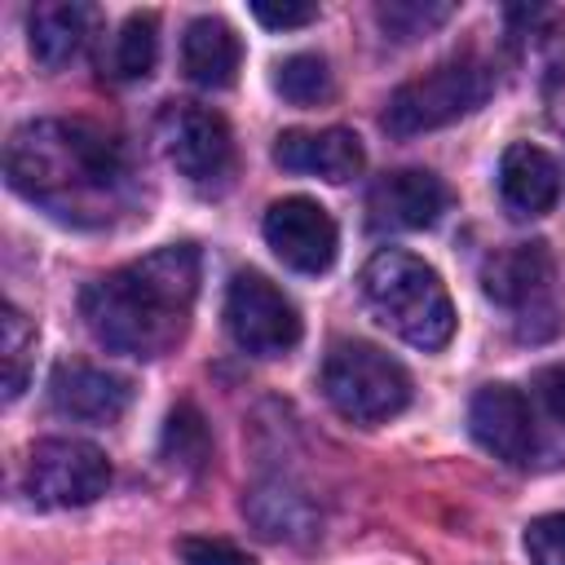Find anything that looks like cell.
<instances>
[{"label": "cell", "instance_id": "cell-1", "mask_svg": "<svg viewBox=\"0 0 565 565\" xmlns=\"http://www.w3.org/2000/svg\"><path fill=\"white\" fill-rule=\"evenodd\" d=\"M9 185L66 225H110L137 203L119 137L88 119H31L4 150Z\"/></svg>", "mask_w": 565, "mask_h": 565}, {"label": "cell", "instance_id": "cell-2", "mask_svg": "<svg viewBox=\"0 0 565 565\" xmlns=\"http://www.w3.org/2000/svg\"><path fill=\"white\" fill-rule=\"evenodd\" d=\"M199 247L168 243L84 287L79 313L97 344L128 358H163L181 344L199 296Z\"/></svg>", "mask_w": 565, "mask_h": 565}, {"label": "cell", "instance_id": "cell-3", "mask_svg": "<svg viewBox=\"0 0 565 565\" xmlns=\"http://www.w3.org/2000/svg\"><path fill=\"white\" fill-rule=\"evenodd\" d=\"M362 300L397 340L433 353L455 335V305L433 265L402 247H384L362 265Z\"/></svg>", "mask_w": 565, "mask_h": 565}, {"label": "cell", "instance_id": "cell-4", "mask_svg": "<svg viewBox=\"0 0 565 565\" xmlns=\"http://www.w3.org/2000/svg\"><path fill=\"white\" fill-rule=\"evenodd\" d=\"M322 397L353 424H384L411 402V375L366 340H340L322 358Z\"/></svg>", "mask_w": 565, "mask_h": 565}, {"label": "cell", "instance_id": "cell-5", "mask_svg": "<svg viewBox=\"0 0 565 565\" xmlns=\"http://www.w3.org/2000/svg\"><path fill=\"white\" fill-rule=\"evenodd\" d=\"M494 88V71L481 57H450L437 62L433 71L406 79L388 106H384V128L393 137H419L433 128H446L463 115H472Z\"/></svg>", "mask_w": 565, "mask_h": 565}, {"label": "cell", "instance_id": "cell-6", "mask_svg": "<svg viewBox=\"0 0 565 565\" xmlns=\"http://www.w3.org/2000/svg\"><path fill=\"white\" fill-rule=\"evenodd\" d=\"M481 291L516 318L525 340L556 331V265L547 243H512L481 265Z\"/></svg>", "mask_w": 565, "mask_h": 565}, {"label": "cell", "instance_id": "cell-7", "mask_svg": "<svg viewBox=\"0 0 565 565\" xmlns=\"http://www.w3.org/2000/svg\"><path fill=\"white\" fill-rule=\"evenodd\" d=\"M22 486L35 508H84L106 494L110 463L93 441L79 437H49L35 441L22 468Z\"/></svg>", "mask_w": 565, "mask_h": 565}, {"label": "cell", "instance_id": "cell-8", "mask_svg": "<svg viewBox=\"0 0 565 565\" xmlns=\"http://www.w3.org/2000/svg\"><path fill=\"white\" fill-rule=\"evenodd\" d=\"M225 327L252 358H282L300 344V309L265 274L243 269L225 291Z\"/></svg>", "mask_w": 565, "mask_h": 565}, {"label": "cell", "instance_id": "cell-9", "mask_svg": "<svg viewBox=\"0 0 565 565\" xmlns=\"http://www.w3.org/2000/svg\"><path fill=\"white\" fill-rule=\"evenodd\" d=\"M159 146L168 163L199 190H221L234 172L230 124L207 106H168L159 115Z\"/></svg>", "mask_w": 565, "mask_h": 565}, {"label": "cell", "instance_id": "cell-10", "mask_svg": "<svg viewBox=\"0 0 565 565\" xmlns=\"http://www.w3.org/2000/svg\"><path fill=\"white\" fill-rule=\"evenodd\" d=\"M468 428L494 459H503L512 468H543L539 419H534V402L525 388H516V384L477 388V397L468 406Z\"/></svg>", "mask_w": 565, "mask_h": 565}, {"label": "cell", "instance_id": "cell-11", "mask_svg": "<svg viewBox=\"0 0 565 565\" xmlns=\"http://www.w3.org/2000/svg\"><path fill=\"white\" fill-rule=\"evenodd\" d=\"M265 243L296 274H327L340 252V230L331 212L305 194H287L265 212Z\"/></svg>", "mask_w": 565, "mask_h": 565}, {"label": "cell", "instance_id": "cell-12", "mask_svg": "<svg viewBox=\"0 0 565 565\" xmlns=\"http://www.w3.org/2000/svg\"><path fill=\"white\" fill-rule=\"evenodd\" d=\"M366 212L375 230H428L450 212V185L428 168H397L366 190Z\"/></svg>", "mask_w": 565, "mask_h": 565}, {"label": "cell", "instance_id": "cell-13", "mask_svg": "<svg viewBox=\"0 0 565 565\" xmlns=\"http://www.w3.org/2000/svg\"><path fill=\"white\" fill-rule=\"evenodd\" d=\"M132 402V384L93 362H57L49 375V406L66 419L115 424Z\"/></svg>", "mask_w": 565, "mask_h": 565}, {"label": "cell", "instance_id": "cell-14", "mask_svg": "<svg viewBox=\"0 0 565 565\" xmlns=\"http://www.w3.org/2000/svg\"><path fill=\"white\" fill-rule=\"evenodd\" d=\"M274 163L300 177H322L331 185L353 181L366 163L358 132L349 128H287L274 141Z\"/></svg>", "mask_w": 565, "mask_h": 565}, {"label": "cell", "instance_id": "cell-15", "mask_svg": "<svg viewBox=\"0 0 565 565\" xmlns=\"http://www.w3.org/2000/svg\"><path fill=\"white\" fill-rule=\"evenodd\" d=\"M499 199L516 221H534L547 216L561 199V168L547 150L516 141L503 150L499 159Z\"/></svg>", "mask_w": 565, "mask_h": 565}, {"label": "cell", "instance_id": "cell-16", "mask_svg": "<svg viewBox=\"0 0 565 565\" xmlns=\"http://www.w3.org/2000/svg\"><path fill=\"white\" fill-rule=\"evenodd\" d=\"M97 26V9L79 4V0H57V4H35L26 18V40H31V57L49 71L66 66L71 57H79V49L88 44Z\"/></svg>", "mask_w": 565, "mask_h": 565}, {"label": "cell", "instance_id": "cell-17", "mask_svg": "<svg viewBox=\"0 0 565 565\" xmlns=\"http://www.w3.org/2000/svg\"><path fill=\"white\" fill-rule=\"evenodd\" d=\"M243 44L230 22L221 18H194L181 40V66L199 88H230L238 79Z\"/></svg>", "mask_w": 565, "mask_h": 565}, {"label": "cell", "instance_id": "cell-18", "mask_svg": "<svg viewBox=\"0 0 565 565\" xmlns=\"http://www.w3.org/2000/svg\"><path fill=\"white\" fill-rule=\"evenodd\" d=\"M154 57H159V22H154V13H132L110 35V49L102 53V75H110L119 84L146 79Z\"/></svg>", "mask_w": 565, "mask_h": 565}, {"label": "cell", "instance_id": "cell-19", "mask_svg": "<svg viewBox=\"0 0 565 565\" xmlns=\"http://www.w3.org/2000/svg\"><path fill=\"white\" fill-rule=\"evenodd\" d=\"M252 525L265 534V539H300L313 530V508L305 494L287 490V486H256L247 499H243Z\"/></svg>", "mask_w": 565, "mask_h": 565}, {"label": "cell", "instance_id": "cell-20", "mask_svg": "<svg viewBox=\"0 0 565 565\" xmlns=\"http://www.w3.org/2000/svg\"><path fill=\"white\" fill-rule=\"evenodd\" d=\"M530 402L543 441V468L565 463V366H543L530 380Z\"/></svg>", "mask_w": 565, "mask_h": 565}, {"label": "cell", "instance_id": "cell-21", "mask_svg": "<svg viewBox=\"0 0 565 565\" xmlns=\"http://www.w3.org/2000/svg\"><path fill=\"white\" fill-rule=\"evenodd\" d=\"M163 459L172 468H185V472H199L212 459V433H207V419L199 415L194 402H177L168 411V424H163Z\"/></svg>", "mask_w": 565, "mask_h": 565}, {"label": "cell", "instance_id": "cell-22", "mask_svg": "<svg viewBox=\"0 0 565 565\" xmlns=\"http://www.w3.org/2000/svg\"><path fill=\"white\" fill-rule=\"evenodd\" d=\"M274 88L291 102V106H318L331 97V71L318 53H291L274 66Z\"/></svg>", "mask_w": 565, "mask_h": 565}, {"label": "cell", "instance_id": "cell-23", "mask_svg": "<svg viewBox=\"0 0 565 565\" xmlns=\"http://www.w3.org/2000/svg\"><path fill=\"white\" fill-rule=\"evenodd\" d=\"M0 353H4V397L13 402V397H22L31 358H35V327L13 305H4V313H0Z\"/></svg>", "mask_w": 565, "mask_h": 565}, {"label": "cell", "instance_id": "cell-24", "mask_svg": "<svg viewBox=\"0 0 565 565\" xmlns=\"http://www.w3.org/2000/svg\"><path fill=\"white\" fill-rule=\"evenodd\" d=\"M450 13H455V4H446V0H388L375 9L388 40H419L433 26H441Z\"/></svg>", "mask_w": 565, "mask_h": 565}, {"label": "cell", "instance_id": "cell-25", "mask_svg": "<svg viewBox=\"0 0 565 565\" xmlns=\"http://www.w3.org/2000/svg\"><path fill=\"white\" fill-rule=\"evenodd\" d=\"M525 552L534 565H565V512L534 516L525 525Z\"/></svg>", "mask_w": 565, "mask_h": 565}, {"label": "cell", "instance_id": "cell-26", "mask_svg": "<svg viewBox=\"0 0 565 565\" xmlns=\"http://www.w3.org/2000/svg\"><path fill=\"white\" fill-rule=\"evenodd\" d=\"M177 556H181V565H256L243 547H234L225 539H181Z\"/></svg>", "mask_w": 565, "mask_h": 565}, {"label": "cell", "instance_id": "cell-27", "mask_svg": "<svg viewBox=\"0 0 565 565\" xmlns=\"http://www.w3.org/2000/svg\"><path fill=\"white\" fill-rule=\"evenodd\" d=\"M252 18L265 22L269 31H291V26H309L318 18V4H269V0H256Z\"/></svg>", "mask_w": 565, "mask_h": 565}]
</instances>
